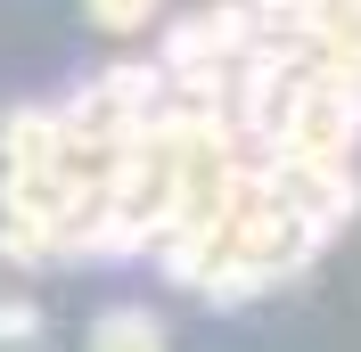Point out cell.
Returning <instances> with one entry per match:
<instances>
[{
    "instance_id": "1",
    "label": "cell",
    "mask_w": 361,
    "mask_h": 352,
    "mask_svg": "<svg viewBox=\"0 0 361 352\" xmlns=\"http://www.w3.org/2000/svg\"><path fill=\"white\" fill-rule=\"evenodd\" d=\"M0 164H8V180L66 172V107H17L0 123Z\"/></svg>"
},
{
    "instance_id": "2",
    "label": "cell",
    "mask_w": 361,
    "mask_h": 352,
    "mask_svg": "<svg viewBox=\"0 0 361 352\" xmlns=\"http://www.w3.org/2000/svg\"><path fill=\"white\" fill-rule=\"evenodd\" d=\"M90 352H164V336H157L148 311H107V320L90 328Z\"/></svg>"
},
{
    "instance_id": "3",
    "label": "cell",
    "mask_w": 361,
    "mask_h": 352,
    "mask_svg": "<svg viewBox=\"0 0 361 352\" xmlns=\"http://www.w3.org/2000/svg\"><path fill=\"white\" fill-rule=\"evenodd\" d=\"M33 344H42V311L0 295V352H33Z\"/></svg>"
},
{
    "instance_id": "4",
    "label": "cell",
    "mask_w": 361,
    "mask_h": 352,
    "mask_svg": "<svg viewBox=\"0 0 361 352\" xmlns=\"http://www.w3.org/2000/svg\"><path fill=\"white\" fill-rule=\"evenodd\" d=\"M82 8H90V25H107V33H140L164 0H82Z\"/></svg>"
}]
</instances>
